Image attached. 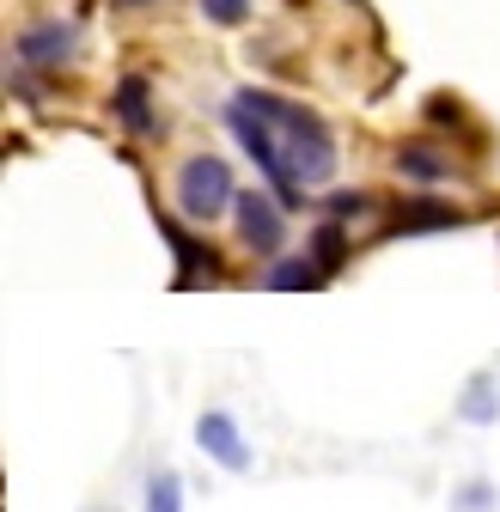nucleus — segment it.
<instances>
[{"label":"nucleus","mask_w":500,"mask_h":512,"mask_svg":"<svg viewBox=\"0 0 500 512\" xmlns=\"http://www.w3.org/2000/svg\"><path fill=\"white\" fill-rule=\"evenodd\" d=\"M354 7H360V0H354Z\"/></svg>","instance_id":"a211bd4d"},{"label":"nucleus","mask_w":500,"mask_h":512,"mask_svg":"<svg viewBox=\"0 0 500 512\" xmlns=\"http://www.w3.org/2000/svg\"><path fill=\"white\" fill-rule=\"evenodd\" d=\"M226 128L244 147V159L269 177V196L287 214L305 202V189H324L336 177V135L324 128V116L281 92L238 86L226 98Z\"/></svg>","instance_id":"f257e3e1"},{"label":"nucleus","mask_w":500,"mask_h":512,"mask_svg":"<svg viewBox=\"0 0 500 512\" xmlns=\"http://www.w3.org/2000/svg\"><path fill=\"white\" fill-rule=\"evenodd\" d=\"M196 445L220 464V470H250V445H244V427L226 415V409H202L196 415Z\"/></svg>","instance_id":"423d86ee"},{"label":"nucleus","mask_w":500,"mask_h":512,"mask_svg":"<svg viewBox=\"0 0 500 512\" xmlns=\"http://www.w3.org/2000/svg\"><path fill=\"white\" fill-rule=\"evenodd\" d=\"M202 19L220 25V31H238L250 19V0H202Z\"/></svg>","instance_id":"ddd939ff"},{"label":"nucleus","mask_w":500,"mask_h":512,"mask_svg":"<svg viewBox=\"0 0 500 512\" xmlns=\"http://www.w3.org/2000/svg\"><path fill=\"white\" fill-rule=\"evenodd\" d=\"M330 275L311 263V256H275V263L263 269V287H275V293H305V287H324Z\"/></svg>","instance_id":"9b49d317"},{"label":"nucleus","mask_w":500,"mask_h":512,"mask_svg":"<svg viewBox=\"0 0 500 512\" xmlns=\"http://www.w3.org/2000/svg\"><path fill=\"white\" fill-rule=\"evenodd\" d=\"M397 177H409V183H446L452 177V159L440 153V147H427V141H403L397 147Z\"/></svg>","instance_id":"9d476101"},{"label":"nucleus","mask_w":500,"mask_h":512,"mask_svg":"<svg viewBox=\"0 0 500 512\" xmlns=\"http://www.w3.org/2000/svg\"><path fill=\"white\" fill-rule=\"evenodd\" d=\"M305 256H311V263H318L324 275H342V263L354 256V244H348V226L324 214L318 226H311V244H305Z\"/></svg>","instance_id":"1a4fd4ad"},{"label":"nucleus","mask_w":500,"mask_h":512,"mask_svg":"<svg viewBox=\"0 0 500 512\" xmlns=\"http://www.w3.org/2000/svg\"><path fill=\"white\" fill-rule=\"evenodd\" d=\"M171 196H177L183 220H196V226H208V220L232 214V202H238L232 165H226L220 153H190V159L177 165V177H171Z\"/></svg>","instance_id":"f03ea898"},{"label":"nucleus","mask_w":500,"mask_h":512,"mask_svg":"<svg viewBox=\"0 0 500 512\" xmlns=\"http://www.w3.org/2000/svg\"><path fill=\"white\" fill-rule=\"evenodd\" d=\"M482 506H488V488H482V482H470V488H464V512H482Z\"/></svg>","instance_id":"dca6fc26"},{"label":"nucleus","mask_w":500,"mask_h":512,"mask_svg":"<svg viewBox=\"0 0 500 512\" xmlns=\"http://www.w3.org/2000/svg\"><path fill=\"white\" fill-rule=\"evenodd\" d=\"M500 409H494V391H488V378H476L470 384V397H464V421H494Z\"/></svg>","instance_id":"2eb2a0df"},{"label":"nucleus","mask_w":500,"mask_h":512,"mask_svg":"<svg viewBox=\"0 0 500 512\" xmlns=\"http://www.w3.org/2000/svg\"><path fill=\"white\" fill-rule=\"evenodd\" d=\"M470 214L464 208H452V202H433V196H415V202H403L391 220H385V232L391 238H415V232H452V226H464Z\"/></svg>","instance_id":"6e6552de"},{"label":"nucleus","mask_w":500,"mask_h":512,"mask_svg":"<svg viewBox=\"0 0 500 512\" xmlns=\"http://www.w3.org/2000/svg\"><path fill=\"white\" fill-rule=\"evenodd\" d=\"M324 214L342 220V226H348V220H366V214H372V196H360V189H342V196H330Z\"/></svg>","instance_id":"4468645a"},{"label":"nucleus","mask_w":500,"mask_h":512,"mask_svg":"<svg viewBox=\"0 0 500 512\" xmlns=\"http://www.w3.org/2000/svg\"><path fill=\"white\" fill-rule=\"evenodd\" d=\"M19 68H37V74H55V68H68V61L80 55V31L68 19H37L19 31Z\"/></svg>","instance_id":"20e7f679"},{"label":"nucleus","mask_w":500,"mask_h":512,"mask_svg":"<svg viewBox=\"0 0 500 512\" xmlns=\"http://www.w3.org/2000/svg\"><path fill=\"white\" fill-rule=\"evenodd\" d=\"M122 7H153V0H122Z\"/></svg>","instance_id":"f3484780"},{"label":"nucleus","mask_w":500,"mask_h":512,"mask_svg":"<svg viewBox=\"0 0 500 512\" xmlns=\"http://www.w3.org/2000/svg\"><path fill=\"white\" fill-rule=\"evenodd\" d=\"M141 512H183V476H177V470H153Z\"/></svg>","instance_id":"f8f14e48"},{"label":"nucleus","mask_w":500,"mask_h":512,"mask_svg":"<svg viewBox=\"0 0 500 512\" xmlns=\"http://www.w3.org/2000/svg\"><path fill=\"white\" fill-rule=\"evenodd\" d=\"M110 116L122 122L129 141H153L159 135V104H153V80L147 74H122L110 92Z\"/></svg>","instance_id":"39448f33"},{"label":"nucleus","mask_w":500,"mask_h":512,"mask_svg":"<svg viewBox=\"0 0 500 512\" xmlns=\"http://www.w3.org/2000/svg\"><path fill=\"white\" fill-rule=\"evenodd\" d=\"M232 226H238V244L257 250V256H269V263L281 256V244H287V208L275 196H263V189H238Z\"/></svg>","instance_id":"7ed1b4c3"},{"label":"nucleus","mask_w":500,"mask_h":512,"mask_svg":"<svg viewBox=\"0 0 500 512\" xmlns=\"http://www.w3.org/2000/svg\"><path fill=\"white\" fill-rule=\"evenodd\" d=\"M159 232H165V244L177 250V287H202V281H220V263H214V250H208L196 232H183L171 214H159Z\"/></svg>","instance_id":"0eeeda50"}]
</instances>
